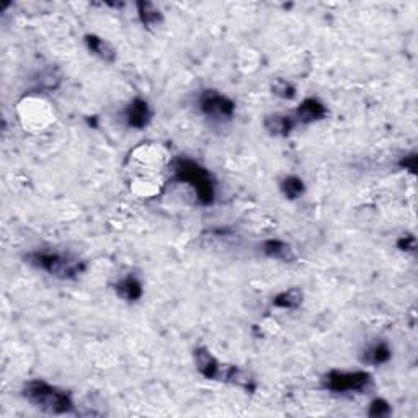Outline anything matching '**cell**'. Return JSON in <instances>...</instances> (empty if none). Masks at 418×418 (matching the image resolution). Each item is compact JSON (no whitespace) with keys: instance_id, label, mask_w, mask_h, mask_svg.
Returning a JSON list of instances; mask_svg holds the SVG:
<instances>
[{"instance_id":"obj_18","label":"cell","mask_w":418,"mask_h":418,"mask_svg":"<svg viewBox=\"0 0 418 418\" xmlns=\"http://www.w3.org/2000/svg\"><path fill=\"white\" fill-rule=\"evenodd\" d=\"M391 404L386 399H375L370 404V409H368V415L372 418H384L391 415Z\"/></svg>"},{"instance_id":"obj_14","label":"cell","mask_w":418,"mask_h":418,"mask_svg":"<svg viewBox=\"0 0 418 418\" xmlns=\"http://www.w3.org/2000/svg\"><path fill=\"white\" fill-rule=\"evenodd\" d=\"M85 46L92 54H95L97 57H100L105 62H115L116 61V49L111 46L106 39H103L97 34H85L83 38Z\"/></svg>"},{"instance_id":"obj_20","label":"cell","mask_w":418,"mask_h":418,"mask_svg":"<svg viewBox=\"0 0 418 418\" xmlns=\"http://www.w3.org/2000/svg\"><path fill=\"white\" fill-rule=\"evenodd\" d=\"M399 167H400V169L409 170L410 174H415V170H417V154H410L407 157H402L400 162H399Z\"/></svg>"},{"instance_id":"obj_4","label":"cell","mask_w":418,"mask_h":418,"mask_svg":"<svg viewBox=\"0 0 418 418\" xmlns=\"http://www.w3.org/2000/svg\"><path fill=\"white\" fill-rule=\"evenodd\" d=\"M372 384V377L366 371L330 370L323 376V387L333 394H361Z\"/></svg>"},{"instance_id":"obj_15","label":"cell","mask_w":418,"mask_h":418,"mask_svg":"<svg viewBox=\"0 0 418 418\" xmlns=\"http://www.w3.org/2000/svg\"><path fill=\"white\" fill-rule=\"evenodd\" d=\"M304 301V293L299 288H289L286 291L277 294L273 298V306L279 309H288V311H294V309L301 307Z\"/></svg>"},{"instance_id":"obj_9","label":"cell","mask_w":418,"mask_h":418,"mask_svg":"<svg viewBox=\"0 0 418 418\" xmlns=\"http://www.w3.org/2000/svg\"><path fill=\"white\" fill-rule=\"evenodd\" d=\"M296 120L294 116L281 115V113H272L267 115L263 120V127L270 136L274 137H286L291 134V131L296 127Z\"/></svg>"},{"instance_id":"obj_17","label":"cell","mask_w":418,"mask_h":418,"mask_svg":"<svg viewBox=\"0 0 418 418\" xmlns=\"http://www.w3.org/2000/svg\"><path fill=\"white\" fill-rule=\"evenodd\" d=\"M270 90H272L273 95H277L278 98H283V100H294L298 95L296 87L283 77L273 78L272 83H270Z\"/></svg>"},{"instance_id":"obj_6","label":"cell","mask_w":418,"mask_h":418,"mask_svg":"<svg viewBox=\"0 0 418 418\" xmlns=\"http://www.w3.org/2000/svg\"><path fill=\"white\" fill-rule=\"evenodd\" d=\"M328 110L326 103L319 100V98H306V100L301 102V105L296 108L294 111V120L296 123H301V125H311V123L322 121L323 118H327Z\"/></svg>"},{"instance_id":"obj_8","label":"cell","mask_w":418,"mask_h":418,"mask_svg":"<svg viewBox=\"0 0 418 418\" xmlns=\"http://www.w3.org/2000/svg\"><path fill=\"white\" fill-rule=\"evenodd\" d=\"M195 365L196 370L203 377L209 381H218L221 366L223 363L216 360V356L211 353L208 348H196L195 350Z\"/></svg>"},{"instance_id":"obj_3","label":"cell","mask_w":418,"mask_h":418,"mask_svg":"<svg viewBox=\"0 0 418 418\" xmlns=\"http://www.w3.org/2000/svg\"><path fill=\"white\" fill-rule=\"evenodd\" d=\"M25 262L57 279H77L85 272L82 260L59 252H29L25 255Z\"/></svg>"},{"instance_id":"obj_2","label":"cell","mask_w":418,"mask_h":418,"mask_svg":"<svg viewBox=\"0 0 418 418\" xmlns=\"http://www.w3.org/2000/svg\"><path fill=\"white\" fill-rule=\"evenodd\" d=\"M22 396L33 407L51 415H66L74 412V402L67 392L48 384L46 381L33 379L23 386Z\"/></svg>"},{"instance_id":"obj_12","label":"cell","mask_w":418,"mask_h":418,"mask_svg":"<svg viewBox=\"0 0 418 418\" xmlns=\"http://www.w3.org/2000/svg\"><path fill=\"white\" fill-rule=\"evenodd\" d=\"M115 293L118 298L123 299V301L136 302L142 298L144 289H142V283L134 277V274H127V277L120 279V281L115 284Z\"/></svg>"},{"instance_id":"obj_1","label":"cell","mask_w":418,"mask_h":418,"mask_svg":"<svg viewBox=\"0 0 418 418\" xmlns=\"http://www.w3.org/2000/svg\"><path fill=\"white\" fill-rule=\"evenodd\" d=\"M172 179L179 183H186L195 191L200 204L211 206L216 198V185L208 169L188 157H179L172 162Z\"/></svg>"},{"instance_id":"obj_7","label":"cell","mask_w":418,"mask_h":418,"mask_svg":"<svg viewBox=\"0 0 418 418\" xmlns=\"http://www.w3.org/2000/svg\"><path fill=\"white\" fill-rule=\"evenodd\" d=\"M125 120L126 125L132 127V130H144L152 120L149 103H147L144 98L136 97L134 100H131L130 105L126 106Z\"/></svg>"},{"instance_id":"obj_19","label":"cell","mask_w":418,"mask_h":418,"mask_svg":"<svg viewBox=\"0 0 418 418\" xmlns=\"http://www.w3.org/2000/svg\"><path fill=\"white\" fill-rule=\"evenodd\" d=\"M397 247H399L402 252H415L417 250V239L414 235H405L397 240Z\"/></svg>"},{"instance_id":"obj_16","label":"cell","mask_w":418,"mask_h":418,"mask_svg":"<svg viewBox=\"0 0 418 418\" xmlns=\"http://www.w3.org/2000/svg\"><path fill=\"white\" fill-rule=\"evenodd\" d=\"M279 190H281L284 198L294 201V200H299L304 193H306V185H304L302 179H299V176L288 175L284 176L281 183H279Z\"/></svg>"},{"instance_id":"obj_13","label":"cell","mask_w":418,"mask_h":418,"mask_svg":"<svg viewBox=\"0 0 418 418\" xmlns=\"http://www.w3.org/2000/svg\"><path fill=\"white\" fill-rule=\"evenodd\" d=\"M136 10L139 22L147 29L157 28L164 23V13L160 12V8L155 4L147 2V0H139V2H136Z\"/></svg>"},{"instance_id":"obj_10","label":"cell","mask_w":418,"mask_h":418,"mask_svg":"<svg viewBox=\"0 0 418 418\" xmlns=\"http://www.w3.org/2000/svg\"><path fill=\"white\" fill-rule=\"evenodd\" d=\"M262 252L265 257L278 260V262L283 263H293L296 262V253H294V249L288 242L279 239H268L262 244Z\"/></svg>"},{"instance_id":"obj_11","label":"cell","mask_w":418,"mask_h":418,"mask_svg":"<svg viewBox=\"0 0 418 418\" xmlns=\"http://www.w3.org/2000/svg\"><path fill=\"white\" fill-rule=\"evenodd\" d=\"M392 358V350L386 342H375L368 345L361 353V363L368 366L386 365Z\"/></svg>"},{"instance_id":"obj_5","label":"cell","mask_w":418,"mask_h":418,"mask_svg":"<svg viewBox=\"0 0 418 418\" xmlns=\"http://www.w3.org/2000/svg\"><path fill=\"white\" fill-rule=\"evenodd\" d=\"M200 111L211 121H230L235 113V103L218 90H204L198 100Z\"/></svg>"}]
</instances>
